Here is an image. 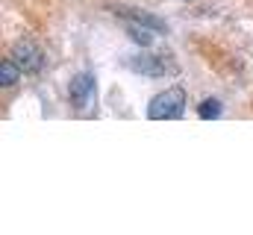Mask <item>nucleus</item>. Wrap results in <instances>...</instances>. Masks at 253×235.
<instances>
[{"label":"nucleus","mask_w":253,"mask_h":235,"mask_svg":"<svg viewBox=\"0 0 253 235\" xmlns=\"http://www.w3.org/2000/svg\"><path fill=\"white\" fill-rule=\"evenodd\" d=\"M183 109H186V91L180 85H174V88L159 91L147 103V118H153V120H171V118L183 115Z\"/></svg>","instance_id":"nucleus-1"},{"label":"nucleus","mask_w":253,"mask_h":235,"mask_svg":"<svg viewBox=\"0 0 253 235\" xmlns=\"http://www.w3.org/2000/svg\"><path fill=\"white\" fill-rule=\"evenodd\" d=\"M68 97H71V106L77 112H91V106H94V77L91 74H77L68 85Z\"/></svg>","instance_id":"nucleus-2"},{"label":"nucleus","mask_w":253,"mask_h":235,"mask_svg":"<svg viewBox=\"0 0 253 235\" xmlns=\"http://www.w3.org/2000/svg\"><path fill=\"white\" fill-rule=\"evenodd\" d=\"M15 62L21 65V71H24V74H39V71H42V65H44V56H42L39 44L21 41V44L15 47Z\"/></svg>","instance_id":"nucleus-3"},{"label":"nucleus","mask_w":253,"mask_h":235,"mask_svg":"<svg viewBox=\"0 0 253 235\" xmlns=\"http://www.w3.org/2000/svg\"><path fill=\"white\" fill-rule=\"evenodd\" d=\"M21 74H24V71H21V65H18L15 59H3V62H0V85H3V88H12Z\"/></svg>","instance_id":"nucleus-4"},{"label":"nucleus","mask_w":253,"mask_h":235,"mask_svg":"<svg viewBox=\"0 0 253 235\" xmlns=\"http://www.w3.org/2000/svg\"><path fill=\"white\" fill-rule=\"evenodd\" d=\"M132 65H135V68H141V74H147V77H162V74H168V71H165V65H162L159 59H150V56L132 59Z\"/></svg>","instance_id":"nucleus-5"},{"label":"nucleus","mask_w":253,"mask_h":235,"mask_svg":"<svg viewBox=\"0 0 253 235\" xmlns=\"http://www.w3.org/2000/svg\"><path fill=\"white\" fill-rule=\"evenodd\" d=\"M197 118H203V120H215V118H221V103H218L215 97L200 100V103H197Z\"/></svg>","instance_id":"nucleus-6"}]
</instances>
